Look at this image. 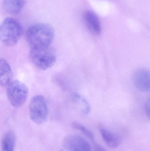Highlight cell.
Wrapping results in <instances>:
<instances>
[{"label":"cell","instance_id":"11","mask_svg":"<svg viewBox=\"0 0 150 151\" xmlns=\"http://www.w3.org/2000/svg\"><path fill=\"white\" fill-rule=\"evenodd\" d=\"M100 134L107 145L113 149L117 148L120 144V140L114 133L104 128L100 129Z\"/></svg>","mask_w":150,"mask_h":151},{"label":"cell","instance_id":"3","mask_svg":"<svg viewBox=\"0 0 150 151\" xmlns=\"http://www.w3.org/2000/svg\"><path fill=\"white\" fill-rule=\"evenodd\" d=\"M29 59L36 68L41 70L51 68L56 61L55 52L49 47L42 49H31Z\"/></svg>","mask_w":150,"mask_h":151},{"label":"cell","instance_id":"5","mask_svg":"<svg viewBox=\"0 0 150 151\" xmlns=\"http://www.w3.org/2000/svg\"><path fill=\"white\" fill-rule=\"evenodd\" d=\"M30 117L36 124H42L47 119L48 109L45 97L41 95L34 96L29 105Z\"/></svg>","mask_w":150,"mask_h":151},{"label":"cell","instance_id":"9","mask_svg":"<svg viewBox=\"0 0 150 151\" xmlns=\"http://www.w3.org/2000/svg\"><path fill=\"white\" fill-rule=\"evenodd\" d=\"M13 78L10 65L5 59L0 58V86H7Z\"/></svg>","mask_w":150,"mask_h":151},{"label":"cell","instance_id":"12","mask_svg":"<svg viewBox=\"0 0 150 151\" xmlns=\"http://www.w3.org/2000/svg\"><path fill=\"white\" fill-rule=\"evenodd\" d=\"M16 140V134L14 131L10 130L6 132L2 138V151H14Z\"/></svg>","mask_w":150,"mask_h":151},{"label":"cell","instance_id":"4","mask_svg":"<svg viewBox=\"0 0 150 151\" xmlns=\"http://www.w3.org/2000/svg\"><path fill=\"white\" fill-rule=\"evenodd\" d=\"M7 86V97L11 104L16 108L23 106L28 96V89L26 85L18 80H14Z\"/></svg>","mask_w":150,"mask_h":151},{"label":"cell","instance_id":"2","mask_svg":"<svg viewBox=\"0 0 150 151\" xmlns=\"http://www.w3.org/2000/svg\"><path fill=\"white\" fill-rule=\"evenodd\" d=\"M21 24L13 18H7L0 24V42L7 47L16 45L21 37Z\"/></svg>","mask_w":150,"mask_h":151},{"label":"cell","instance_id":"16","mask_svg":"<svg viewBox=\"0 0 150 151\" xmlns=\"http://www.w3.org/2000/svg\"><path fill=\"white\" fill-rule=\"evenodd\" d=\"M94 149L95 151H107L103 146L99 144L95 145Z\"/></svg>","mask_w":150,"mask_h":151},{"label":"cell","instance_id":"13","mask_svg":"<svg viewBox=\"0 0 150 151\" xmlns=\"http://www.w3.org/2000/svg\"><path fill=\"white\" fill-rule=\"evenodd\" d=\"M73 104L79 109L82 114L86 116L90 111V106L88 101L81 95L75 93L72 96Z\"/></svg>","mask_w":150,"mask_h":151},{"label":"cell","instance_id":"14","mask_svg":"<svg viewBox=\"0 0 150 151\" xmlns=\"http://www.w3.org/2000/svg\"><path fill=\"white\" fill-rule=\"evenodd\" d=\"M71 126L75 129H77V130L82 132L85 135H86L88 138H90L91 140L94 139V136L93 133L82 124H80L78 122H74L71 123Z\"/></svg>","mask_w":150,"mask_h":151},{"label":"cell","instance_id":"6","mask_svg":"<svg viewBox=\"0 0 150 151\" xmlns=\"http://www.w3.org/2000/svg\"><path fill=\"white\" fill-rule=\"evenodd\" d=\"M63 146L67 151H90L89 142L79 135L71 134L67 136L63 141Z\"/></svg>","mask_w":150,"mask_h":151},{"label":"cell","instance_id":"7","mask_svg":"<svg viewBox=\"0 0 150 151\" xmlns=\"http://www.w3.org/2000/svg\"><path fill=\"white\" fill-rule=\"evenodd\" d=\"M150 76L149 70L146 68H140L135 72L133 82L137 89L142 92L149 91Z\"/></svg>","mask_w":150,"mask_h":151},{"label":"cell","instance_id":"8","mask_svg":"<svg viewBox=\"0 0 150 151\" xmlns=\"http://www.w3.org/2000/svg\"><path fill=\"white\" fill-rule=\"evenodd\" d=\"M84 21L92 34L99 35L101 32V26L99 19L95 13L91 11L87 10L83 14Z\"/></svg>","mask_w":150,"mask_h":151},{"label":"cell","instance_id":"15","mask_svg":"<svg viewBox=\"0 0 150 151\" xmlns=\"http://www.w3.org/2000/svg\"><path fill=\"white\" fill-rule=\"evenodd\" d=\"M145 112L149 118L150 117V100L149 99L146 100L144 106Z\"/></svg>","mask_w":150,"mask_h":151},{"label":"cell","instance_id":"1","mask_svg":"<svg viewBox=\"0 0 150 151\" xmlns=\"http://www.w3.org/2000/svg\"><path fill=\"white\" fill-rule=\"evenodd\" d=\"M54 36V28L46 23H38L32 26L26 34V40L31 49L49 47Z\"/></svg>","mask_w":150,"mask_h":151},{"label":"cell","instance_id":"10","mask_svg":"<svg viewBox=\"0 0 150 151\" xmlns=\"http://www.w3.org/2000/svg\"><path fill=\"white\" fill-rule=\"evenodd\" d=\"M25 0H2V5L5 12L11 15H16L22 10Z\"/></svg>","mask_w":150,"mask_h":151}]
</instances>
